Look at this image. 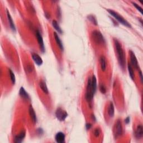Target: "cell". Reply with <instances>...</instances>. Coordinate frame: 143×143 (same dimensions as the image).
Here are the masks:
<instances>
[{"instance_id": "cell-1", "label": "cell", "mask_w": 143, "mask_h": 143, "mask_svg": "<svg viewBox=\"0 0 143 143\" xmlns=\"http://www.w3.org/2000/svg\"><path fill=\"white\" fill-rule=\"evenodd\" d=\"M97 88V81L96 78L95 76L92 77L88 78L87 82V86L86 88V99L87 101L90 102L92 100L93 96L96 91Z\"/></svg>"}, {"instance_id": "cell-2", "label": "cell", "mask_w": 143, "mask_h": 143, "mask_svg": "<svg viewBox=\"0 0 143 143\" xmlns=\"http://www.w3.org/2000/svg\"><path fill=\"white\" fill-rule=\"evenodd\" d=\"M114 44L115 50H116V53L118 57V60L120 66H122V68H124L125 66V55L124 53V50L121 46L120 43L116 39L114 40Z\"/></svg>"}, {"instance_id": "cell-3", "label": "cell", "mask_w": 143, "mask_h": 143, "mask_svg": "<svg viewBox=\"0 0 143 143\" xmlns=\"http://www.w3.org/2000/svg\"><path fill=\"white\" fill-rule=\"evenodd\" d=\"M107 11L109 12L110 14L112 15L113 17H114L119 22L122 23V25H125V26L126 27H132L130 23H129L128 21H127L126 20H125L124 17L122 16L119 15L118 13L116 12H115L113 10H107Z\"/></svg>"}, {"instance_id": "cell-4", "label": "cell", "mask_w": 143, "mask_h": 143, "mask_svg": "<svg viewBox=\"0 0 143 143\" xmlns=\"http://www.w3.org/2000/svg\"><path fill=\"white\" fill-rule=\"evenodd\" d=\"M92 38L94 42L98 44H103L105 43L104 38L99 31H93L92 33Z\"/></svg>"}, {"instance_id": "cell-5", "label": "cell", "mask_w": 143, "mask_h": 143, "mask_svg": "<svg viewBox=\"0 0 143 143\" xmlns=\"http://www.w3.org/2000/svg\"><path fill=\"white\" fill-rule=\"evenodd\" d=\"M115 135L116 137H119L122 134V126L121 122L120 120H117L115 125L114 128Z\"/></svg>"}, {"instance_id": "cell-6", "label": "cell", "mask_w": 143, "mask_h": 143, "mask_svg": "<svg viewBox=\"0 0 143 143\" xmlns=\"http://www.w3.org/2000/svg\"><path fill=\"white\" fill-rule=\"evenodd\" d=\"M56 116L57 119L60 121H64L67 117V113L65 111L63 110L61 108L57 109L55 112Z\"/></svg>"}, {"instance_id": "cell-7", "label": "cell", "mask_w": 143, "mask_h": 143, "mask_svg": "<svg viewBox=\"0 0 143 143\" xmlns=\"http://www.w3.org/2000/svg\"><path fill=\"white\" fill-rule=\"evenodd\" d=\"M55 139L57 143H63L65 141V135L63 132H59L56 134Z\"/></svg>"}, {"instance_id": "cell-8", "label": "cell", "mask_w": 143, "mask_h": 143, "mask_svg": "<svg viewBox=\"0 0 143 143\" xmlns=\"http://www.w3.org/2000/svg\"><path fill=\"white\" fill-rule=\"evenodd\" d=\"M130 59H131V62H132V65L134 66L135 68H138V60H137V59L136 58L135 55L134 53H133L132 51H130Z\"/></svg>"}, {"instance_id": "cell-9", "label": "cell", "mask_w": 143, "mask_h": 143, "mask_svg": "<svg viewBox=\"0 0 143 143\" xmlns=\"http://www.w3.org/2000/svg\"><path fill=\"white\" fill-rule=\"evenodd\" d=\"M36 38L37 39H38V42L39 43V45H40V48L42 49V50L43 52L44 51V42H43V39L40 33H39V31H36Z\"/></svg>"}, {"instance_id": "cell-10", "label": "cell", "mask_w": 143, "mask_h": 143, "mask_svg": "<svg viewBox=\"0 0 143 143\" xmlns=\"http://www.w3.org/2000/svg\"><path fill=\"white\" fill-rule=\"evenodd\" d=\"M32 58L33 59V60H34V62L36 63V64H38V66H40L43 64L42 59L41 58L40 56H39L38 54L33 53Z\"/></svg>"}, {"instance_id": "cell-11", "label": "cell", "mask_w": 143, "mask_h": 143, "mask_svg": "<svg viewBox=\"0 0 143 143\" xmlns=\"http://www.w3.org/2000/svg\"><path fill=\"white\" fill-rule=\"evenodd\" d=\"M143 135V126L142 125H139L137 126L135 131V136L137 138H142Z\"/></svg>"}, {"instance_id": "cell-12", "label": "cell", "mask_w": 143, "mask_h": 143, "mask_svg": "<svg viewBox=\"0 0 143 143\" xmlns=\"http://www.w3.org/2000/svg\"><path fill=\"white\" fill-rule=\"evenodd\" d=\"M29 113H30V115L31 116V120H32L33 122H34V124L35 123H36V120H37L36 114H35L34 110L33 109V108L31 106H30V108H29Z\"/></svg>"}, {"instance_id": "cell-13", "label": "cell", "mask_w": 143, "mask_h": 143, "mask_svg": "<svg viewBox=\"0 0 143 143\" xmlns=\"http://www.w3.org/2000/svg\"><path fill=\"white\" fill-rule=\"evenodd\" d=\"M25 131H23V132H21L20 134H19L16 137L15 139V142L16 143H20L22 141L23 138H25Z\"/></svg>"}, {"instance_id": "cell-14", "label": "cell", "mask_w": 143, "mask_h": 143, "mask_svg": "<svg viewBox=\"0 0 143 143\" xmlns=\"http://www.w3.org/2000/svg\"><path fill=\"white\" fill-rule=\"evenodd\" d=\"M54 35L55 39V40H56V43H57V44L59 46L60 50H63V45L62 41L60 40L59 37L58 36V34H56L55 32L54 33Z\"/></svg>"}, {"instance_id": "cell-15", "label": "cell", "mask_w": 143, "mask_h": 143, "mask_svg": "<svg viewBox=\"0 0 143 143\" xmlns=\"http://www.w3.org/2000/svg\"><path fill=\"white\" fill-rule=\"evenodd\" d=\"M39 86H40V87L41 88L42 91L44 92L45 93L48 94V87H47L46 83L44 81H41L40 82V83H39Z\"/></svg>"}, {"instance_id": "cell-16", "label": "cell", "mask_w": 143, "mask_h": 143, "mask_svg": "<svg viewBox=\"0 0 143 143\" xmlns=\"http://www.w3.org/2000/svg\"><path fill=\"white\" fill-rule=\"evenodd\" d=\"M20 95L21 96V97L23 98V99H29V96L28 94L27 93L26 91H25V89L23 88L22 87H21L20 90Z\"/></svg>"}, {"instance_id": "cell-17", "label": "cell", "mask_w": 143, "mask_h": 143, "mask_svg": "<svg viewBox=\"0 0 143 143\" xmlns=\"http://www.w3.org/2000/svg\"><path fill=\"white\" fill-rule=\"evenodd\" d=\"M100 64L102 70L103 71H105L106 69V62L105 58L103 56H102L100 58Z\"/></svg>"}, {"instance_id": "cell-18", "label": "cell", "mask_w": 143, "mask_h": 143, "mask_svg": "<svg viewBox=\"0 0 143 143\" xmlns=\"http://www.w3.org/2000/svg\"><path fill=\"white\" fill-rule=\"evenodd\" d=\"M109 115L110 117H113V115H114V106H113L112 102H111L110 104L109 105Z\"/></svg>"}, {"instance_id": "cell-19", "label": "cell", "mask_w": 143, "mask_h": 143, "mask_svg": "<svg viewBox=\"0 0 143 143\" xmlns=\"http://www.w3.org/2000/svg\"><path fill=\"white\" fill-rule=\"evenodd\" d=\"M7 17H8V19H9V22H10V26H11V28L13 30H15V25H14V23H13V20H12V17L11 16L9 12L7 10Z\"/></svg>"}, {"instance_id": "cell-20", "label": "cell", "mask_w": 143, "mask_h": 143, "mask_svg": "<svg viewBox=\"0 0 143 143\" xmlns=\"http://www.w3.org/2000/svg\"><path fill=\"white\" fill-rule=\"evenodd\" d=\"M53 26H54V27L55 29H56V30H57L59 33H62V29L60 28V27L59 26V25L57 22V21L56 20H53Z\"/></svg>"}, {"instance_id": "cell-21", "label": "cell", "mask_w": 143, "mask_h": 143, "mask_svg": "<svg viewBox=\"0 0 143 143\" xmlns=\"http://www.w3.org/2000/svg\"><path fill=\"white\" fill-rule=\"evenodd\" d=\"M128 67V70H129V74H130V77L132 79H134V70H133L132 66L129 63Z\"/></svg>"}, {"instance_id": "cell-22", "label": "cell", "mask_w": 143, "mask_h": 143, "mask_svg": "<svg viewBox=\"0 0 143 143\" xmlns=\"http://www.w3.org/2000/svg\"><path fill=\"white\" fill-rule=\"evenodd\" d=\"M89 20L91 21L92 23H93V24L95 25H97V20L95 18V17L93 16V15H89L88 16V18Z\"/></svg>"}, {"instance_id": "cell-23", "label": "cell", "mask_w": 143, "mask_h": 143, "mask_svg": "<svg viewBox=\"0 0 143 143\" xmlns=\"http://www.w3.org/2000/svg\"><path fill=\"white\" fill-rule=\"evenodd\" d=\"M9 73H10V76L11 81L12 82V83L13 84H14L15 82V77L14 74L13 73L11 69H9Z\"/></svg>"}, {"instance_id": "cell-24", "label": "cell", "mask_w": 143, "mask_h": 143, "mask_svg": "<svg viewBox=\"0 0 143 143\" xmlns=\"http://www.w3.org/2000/svg\"><path fill=\"white\" fill-rule=\"evenodd\" d=\"M132 3H133V5H134V6L135 7L136 9H138V10L140 12V13H142V7H141L140 6H139V5H138V4H136V3L132 2Z\"/></svg>"}, {"instance_id": "cell-25", "label": "cell", "mask_w": 143, "mask_h": 143, "mask_svg": "<svg viewBox=\"0 0 143 143\" xmlns=\"http://www.w3.org/2000/svg\"><path fill=\"white\" fill-rule=\"evenodd\" d=\"M99 89L101 92L102 93L104 94L106 93V88L103 85H101L100 86V87H99Z\"/></svg>"}, {"instance_id": "cell-26", "label": "cell", "mask_w": 143, "mask_h": 143, "mask_svg": "<svg viewBox=\"0 0 143 143\" xmlns=\"http://www.w3.org/2000/svg\"><path fill=\"white\" fill-rule=\"evenodd\" d=\"M26 70L27 72L29 73H31L33 71V67L31 65H27L26 66Z\"/></svg>"}, {"instance_id": "cell-27", "label": "cell", "mask_w": 143, "mask_h": 143, "mask_svg": "<svg viewBox=\"0 0 143 143\" xmlns=\"http://www.w3.org/2000/svg\"><path fill=\"white\" fill-rule=\"evenodd\" d=\"M99 134H100V131H99V129H96L95 132H94V135H95V136L96 137H98L99 135Z\"/></svg>"}, {"instance_id": "cell-28", "label": "cell", "mask_w": 143, "mask_h": 143, "mask_svg": "<svg viewBox=\"0 0 143 143\" xmlns=\"http://www.w3.org/2000/svg\"><path fill=\"white\" fill-rule=\"evenodd\" d=\"M91 124H87V125H86V128H87V129H89L90 128H91Z\"/></svg>"}, {"instance_id": "cell-29", "label": "cell", "mask_w": 143, "mask_h": 143, "mask_svg": "<svg viewBox=\"0 0 143 143\" xmlns=\"http://www.w3.org/2000/svg\"><path fill=\"white\" fill-rule=\"evenodd\" d=\"M129 121H130V119H129V117H128L126 120H125V122H126L127 124H128L129 122Z\"/></svg>"}, {"instance_id": "cell-30", "label": "cell", "mask_w": 143, "mask_h": 143, "mask_svg": "<svg viewBox=\"0 0 143 143\" xmlns=\"http://www.w3.org/2000/svg\"><path fill=\"white\" fill-rule=\"evenodd\" d=\"M140 77L141 78V80H142V81H143V75H142V72L141 71H140Z\"/></svg>"}]
</instances>
